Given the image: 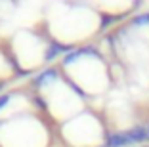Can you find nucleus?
Here are the masks:
<instances>
[{"mask_svg":"<svg viewBox=\"0 0 149 147\" xmlns=\"http://www.w3.org/2000/svg\"><path fill=\"white\" fill-rule=\"evenodd\" d=\"M57 52H61V48H59V46H52V50H50V54H48V59H52Z\"/></svg>","mask_w":149,"mask_h":147,"instance_id":"1","label":"nucleus"},{"mask_svg":"<svg viewBox=\"0 0 149 147\" xmlns=\"http://www.w3.org/2000/svg\"><path fill=\"white\" fill-rule=\"evenodd\" d=\"M8 100H10V95L8 94H4V95H0V109L4 107L6 103H8Z\"/></svg>","mask_w":149,"mask_h":147,"instance_id":"2","label":"nucleus"},{"mask_svg":"<svg viewBox=\"0 0 149 147\" xmlns=\"http://www.w3.org/2000/svg\"><path fill=\"white\" fill-rule=\"evenodd\" d=\"M136 23L138 25H140V23L141 25H143V23H149V15H141V19H136Z\"/></svg>","mask_w":149,"mask_h":147,"instance_id":"3","label":"nucleus"}]
</instances>
